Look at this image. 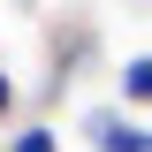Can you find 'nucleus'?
<instances>
[{
    "label": "nucleus",
    "mask_w": 152,
    "mask_h": 152,
    "mask_svg": "<svg viewBox=\"0 0 152 152\" xmlns=\"http://www.w3.org/2000/svg\"><path fill=\"white\" fill-rule=\"evenodd\" d=\"M0 114H15V76L0 69Z\"/></svg>",
    "instance_id": "20e7f679"
},
{
    "label": "nucleus",
    "mask_w": 152,
    "mask_h": 152,
    "mask_svg": "<svg viewBox=\"0 0 152 152\" xmlns=\"http://www.w3.org/2000/svg\"><path fill=\"white\" fill-rule=\"evenodd\" d=\"M84 145L91 152H152V129L145 122H122V107H91L84 114Z\"/></svg>",
    "instance_id": "f257e3e1"
},
{
    "label": "nucleus",
    "mask_w": 152,
    "mask_h": 152,
    "mask_svg": "<svg viewBox=\"0 0 152 152\" xmlns=\"http://www.w3.org/2000/svg\"><path fill=\"white\" fill-rule=\"evenodd\" d=\"M8 152H61V129L31 122V129H15V137H8Z\"/></svg>",
    "instance_id": "7ed1b4c3"
},
{
    "label": "nucleus",
    "mask_w": 152,
    "mask_h": 152,
    "mask_svg": "<svg viewBox=\"0 0 152 152\" xmlns=\"http://www.w3.org/2000/svg\"><path fill=\"white\" fill-rule=\"evenodd\" d=\"M114 84H122V99H129V107H152V53H129Z\"/></svg>",
    "instance_id": "f03ea898"
}]
</instances>
